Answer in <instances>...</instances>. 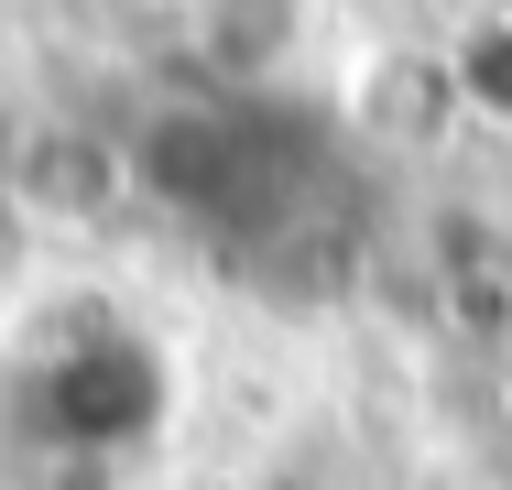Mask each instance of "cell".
Instances as JSON below:
<instances>
[{
  "label": "cell",
  "instance_id": "obj_1",
  "mask_svg": "<svg viewBox=\"0 0 512 490\" xmlns=\"http://www.w3.org/2000/svg\"><path fill=\"white\" fill-rule=\"evenodd\" d=\"M0 196L33 207V218H109V207H120V153L88 142V131H66V153H55V131H22Z\"/></svg>",
  "mask_w": 512,
  "mask_h": 490
},
{
  "label": "cell",
  "instance_id": "obj_2",
  "mask_svg": "<svg viewBox=\"0 0 512 490\" xmlns=\"http://www.w3.org/2000/svg\"><path fill=\"white\" fill-rule=\"evenodd\" d=\"M316 0H197V44L218 77H240V88H262V77H284L295 66V44H306Z\"/></svg>",
  "mask_w": 512,
  "mask_h": 490
}]
</instances>
